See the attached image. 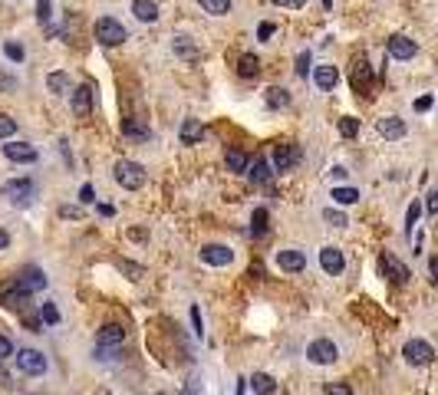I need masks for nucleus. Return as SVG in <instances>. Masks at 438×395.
Wrapping results in <instances>:
<instances>
[{"label":"nucleus","mask_w":438,"mask_h":395,"mask_svg":"<svg viewBox=\"0 0 438 395\" xmlns=\"http://www.w3.org/2000/svg\"><path fill=\"white\" fill-rule=\"evenodd\" d=\"M60 214H63V217H79V208H73V204H63V208H60Z\"/></svg>","instance_id":"51"},{"label":"nucleus","mask_w":438,"mask_h":395,"mask_svg":"<svg viewBox=\"0 0 438 395\" xmlns=\"http://www.w3.org/2000/svg\"><path fill=\"white\" fill-rule=\"evenodd\" d=\"M402 359H406L409 366L422 369V366L435 363V349H432V342H425V340H409L406 346H402Z\"/></svg>","instance_id":"3"},{"label":"nucleus","mask_w":438,"mask_h":395,"mask_svg":"<svg viewBox=\"0 0 438 395\" xmlns=\"http://www.w3.org/2000/svg\"><path fill=\"white\" fill-rule=\"evenodd\" d=\"M323 7H333V0H323Z\"/></svg>","instance_id":"58"},{"label":"nucleus","mask_w":438,"mask_h":395,"mask_svg":"<svg viewBox=\"0 0 438 395\" xmlns=\"http://www.w3.org/2000/svg\"><path fill=\"white\" fill-rule=\"evenodd\" d=\"M17 283H20L27 293H40V290L46 287V277H43L40 267H23L20 274H17Z\"/></svg>","instance_id":"17"},{"label":"nucleus","mask_w":438,"mask_h":395,"mask_svg":"<svg viewBox=\"0 0 438 395\" xmlns=\"http://www.w3.org/2000/svg\"><path fill=\"white\" fill-rule=\"evenodd\" d=\"M40 316H43V323H60V310H56V303H43L40 307Z\"/></svg>","instance_id":"38"},{"label":"nucleus","mask_w":438,"mask_h":395,"mask_svg":"<svg viewBox=\"0 0 438 395\" xmlns=\"http://www.w3.org/2000/svg\"><path fill=\"white\" fill-rule=\"evenodd\" d=\"M300 145H293V142H280L277 149H274V168L277 171H290L300 165Z\"/></svg>","instance_id":"7"},{"label":"nucleus","mask_w":438,"mask_h":395,"mask_svg":"<svg viewBox=\"0 0 438 395\" xmlns=\"http://www.w3.org/2000/svg\"><path fill=\"white\" fill-rule=\"evenodd\" d=\"M340 135H343V139H356V135H359V119L343 116L340 119Z\"/></svg>","instance_id":"34"},{"label":"nucleus","mask_w":438,"mask_h":395,"mask_svg":"<svg viewBox=\"0 0 438 395\" xmlns=\"http://www.w3.org/2000/svg\"><path fill=\"white\" fill-rule=\"evenodd\" d=\"M96 40L102 43V46H122L128 36H126V27H122L116 17H99L96 20Z\"/></svg>","instance_id":"2"},{"label":"nucleus","mask_w":438,"mask_h":395,"mask_svg":"<svg viewBox=\"0 0 438 395\" xmlns=\"http://www.w3.org/2000/svg\"><path fill=\"white\" fill-rule=\"evenodd\" d=\"M93 99H96L93 86H89V83H79V86L73 89V96H69V109H73L76 116H89V112H93Z\"/></svg>","instance_id":"9"},{"label":"nucleus","mask_w":438,"mask_h":395,"mask_svg":"<svg viewBox=\"0 0 438 395\" xmlns=\"http://www.w3.org/2000/svg\"><path fill=\"white\" fill-rule=\"evenodd\" d=\"M251 237H264L267 234V211H264V208H257L254 211V217H251Z\"/></svg>","instance_id":"33"},{"label":"nucleus","mask_w":438,"mask_h":395,"mask_svg":"<svg viewBox=\"0 0 438 395\" xmlns=\"http://www.w3.org/2000/svg\"><path fill=\"white\" fill-rule=\"evenodd\" d=\"M132 13H135L142 23H155V20H159V7H155L152 0H135V4H132Z\"/></svg>","instance_id":"28"},{"label":"nucleus","mask_w":438,"mask_h":395,"mask_svg":"<svg viewBox=\"0 0 438 395\" xmlns=\"http://www.w3.org/2000/svg\"><path fill=\"white\" fill-rule=\"evenodd\" d=\"M4 53H7V60H11V63H23V46L20 43H4Z\"/></svg>","instance_id":"37"},{"label":"nucleus","mask_w":438,"mask_h":395,"mask_svg":"<svg viewBox=\"0 0 438 395\" xmlns=\"http://www.w3.org/2000/svg\"><path fill=\"white\" fill-rule=\"evenodd\" d=\"M99 214H106V217H112V214H116V208H112V204H99Z\"/></svg>","instance_id":"55"},{"label":"nucleus","mask_w":438,"mask_h":395,"mask_svg":"<svg viewBox=\"0 0 438 395\" xmlns=\"http://www.w3.org/2000/svg\"><path fill=\"white\" fill-rule=\"evenodd\" d=\"M225 165H227V171H234V175H244L251 161H247V155H244L241 149H227V152H225Z\"/></svg>","instance_id":"27"},{"label":"nucleus","mask_w":438,"mask_h":395,"mask_svg":"<svg viewBox=\"0 0 438 395\" xmlns=\"http://www.w3.org/2000/svg\"><path fill=\"white\" fill-rule=\"evenodd\" d=\"M274 4H277V7H290V11H300L307 0H274Z\"/></svg>","instance_id":"50"},{"label":"nucleus","mask_w":438,"mask_h":395,"mask_svg":"<svg viewBox=\"0 0 438 395\" xmlns=\"http://www.w3.org/2000/svg\"><path fill=\"white\" fill-rule=\"evenodd\" d=\"M79 201H83V204H93V201H96V192H93V185H83V188H79Z\"/></svg>","instance_id":"46"},{"label":"nucleus","mask_w":438,"mask_h":395,"mask_svg":"<svg viewBox=\"0 0 438 395\" xmlns=\"http://www.w3.org/2000/svg\"><path fill=\"white\" fill-rule=\"evenodd\" d=\"M237 76H241V79L260 76V60H257L254 53H241V60H237Z\"/></svg>","instance_id":"25"},{"label":"nucleus","mask_w":438,"mask_h":395,"mask_svg":"<svg viewBox=\"0 0 438 395\" xmlns=\"http://www.w3.org/2000/svg\"><path fill=\"white\" fill-rule=\"evenodd\" d=\"M27 300H30V293H27L17 280H11V283L0 287V307H7V310H23Z\"/></svg>","instance_id":"6"},{"label":"nucleus","mask_w":438,"mask_h":395,"mask_svg":"<svg viewBox=\"0 0 438 395\" xmlns=\"http://www.w3.org/2000/svg\"><path fill=\"white\" fill-rule=\"evenodd\" d=\"M385 50H389V56H392V60H412V56L418 53L416 40H409V36H402V33H396V36H389V43H385Z\"/></svg>","instance_id":"11"},{"label":"nucleus","mask_w":438,"mask_h":395,"mask_svg":"<svg viewBox=\"0 0 438 395\" xmlns=\"http://www.w3.org/2000/svg\"><path fill=\"white\" fill-rule=\"evenodd\" d=\"M171 50H175V56H178V60H185V63H198V60H201V50L194 46L192 36H175Z\"/></svg>","instance_id":"19"},{"label":"nucleus","mask_w":438,"mask_h":395,"mask_svg":"<svg viewBox=\"0 0 438 395\" xmlns=\"http://www.w3.org/2000/svg\"><path fill=\"white\" fill-rule=\"evenodd\" d=\"M376 128H379V135L389 139V142H396V139L406 135V122H402L399 116H383L379 122H376Z\"/></svg>","instance_id":"18"},{"label":"nucleus","mask_w":438,"mask_h":395,"mask_svg":"<svg viewBox=\"0 0 438 395\" xmlns=\"http://www.w3.org/2000/svg\"><path fill=\"white\" fill-rule=\"evenodd\" d=\"M4 194L11 198L17 208H23V204H30V194H33V182H27V178H17V182H7L4 185Z\"/></svg>","instance_id":"13"},{"label":"nucleus","mask_w":438,"mask_h":395,"mask_svg":"<svg viewBox=\"0 0 438 395\" xmlns=\"http://www.w3.org/2000/svg\"><path fill=\"white\" fill-rule=\"evenodd\" d=\"M4 155L11 161H27V165H33V161L40 159V152L33 149L30 142H7V145H4Z\"/></svg>","instance_id":"14"},{"label":"nucleus","mask_w":438,"mask_h":395,"mask_svg":"<svg viewBox=\"0 0 438 395\" xmlns=\"http://www.w3.org/2000/svg\"><path fill=\"white\" fill-rule=\"evenodd\" d=\"M247 178L254 185H267L270 178H274V171H270V161L267 159H254L251 165H247V171H244Z\"/></svg>","instance_id":"22"},{"label":"nucleus","mask_w":438,"mask_h":395,"mask_svg":"<svg viewBox=\"0 0 438 395\" xmlns=\"http://www.w3.org/2000/svg\"><path fill=\"white\" fill-rule=\"evenodd\" d=\"M330 175H333V178H346V168H343V165H336V168H333Z\"/></svg>","instance_id":"56"},{"label":"nucleus","mask_w":438,"mask_h":395,"mask_svg":"<svg viewBox=\"0 0 438 395\" xmlns=\"http://www.w3.org/2000/svg\"><path fill=\"white\" fill-rule=\"evenodd\" d=\"M251 389H254L257 395H274L277 392V379L267 373H257V375H251Z\"/></svg>","instance_id":"26"},{"label":"nucleus","mask_w":438,"mask_h":395,"mask_svg":"<svg viewBox=\"0 0 438 395\" xmlns=\"http://www.w3.org/2000/svg\"><path fill=\"white\" fill-rule=\"evenodd\" d=\"M418 214H422V204L412 201L409 204V211H406V231H412V227L418 225Z\"/></svg>","instance_id":"39"},{"label":"nucleus","mask_w":438,"mask_h":395,"mask_svg":"<svg viewBox=\"0 0 438 395\" xmlns=\"http://www.w3.org/2000/svg\"><path fill=\"white\" fill-rule=\"evenodd\" d=\"M155 395H165V392H155Z\"/></svg>","instance_id":"59"},{"label":"nucleus","mask_w":438,"mask_h":395,"mask_svg":"<svg viewBox=\"0 0 438 395\" xmlns=\"http://www.w3.org/2000/svg\"><path fill=\"white\" fill-rule=\"evenodd\" d=\"M17 369L23 375H43L46 373V356L40 349H20L17 353Z\"/></svg>","instance_id":"5"},{"label":"nucleus","mask_w":438,"mask_h":395,"mask_svg":"<svg viewBox=\"0 0 438 395\" xmlns=\"http://www.w3.org/2000/svg\"><path fill=\"white\" fill-rule=\"evenodd\" d=\"M112 175H116V182L122 185L126 192H139L142 185H145V178H149V175H145V165H139V161H128V159L119 161Z\"/></svg>","instance_id":"1"},{"label":"nucleus","mask_w":438,"mask_h":395,"mask_svg":"<svg viewBox=\"0 0 438 395\" xmlns=\"http://www.w3.org/2000/svg\"><path fill=\"white\" fill-rule=\"evenodd\" d=\"M182 145H198L201 142V135H204V126H201V119H185L182 122Z\"/></svg>","instance_id":"24"},{"label":"nucleus","mask_w":438,"mask_h":395,"mask_svg":"<svg viewBox=\"0 0 438 395\" xmlns=\"http://www.w3.org/2000/svg\"><path fill=\"white\" fill-rule=\"evenodd\" d=\"M198 7L204 13H211V17H225L231 11V0H198Z\"/></svg>","instance_id":"31"},{"label":"nucleus","mask_w":438,"mask_h":395,"mask_svg":"<svg viewBox=\"0 0 438 395\" xmlns=\"http://www.w3.org/2000/svg\"><path fill=\"white\" fill-rule=\"evenodd\" d=\"M46 89H50L53 96L69 93V76H66V73H50V76H46Z\"/></svg>","instance_id":"30"},{"label":"nucleus","mask_w":438,"mask_h":395,"mask_svg":"<svg viewBox=\"0 0 438 395\" xmlns=\"http://www.w3.org/2000/svg\"><path fill=\"white\" fill-rule=\"evenodd\" d=\"M201 260L208 267H227V264H234V250L227 244H208L201 250Z\"/></svg>","instance_id":"10"},{"label":"nucleus","mask_w":438,"mask_h":395,"mask_svg":"<svg viewBox=\"0 0 438 395\" xmlns=\"http://www.w3.org/2000/svg\"><path fill=\"white\" fill-rule=\"evenodd\" d=\"M425 211H428V214H438V188H435V192H428V201H425Z\"/></svg>","instance_id":"49"},{"label":"nucleus","mask_w":438,"mask_h":395,"mask_svg":"<svg viewBox=\"0 0 438 395\" xmlns=\"http://www.w3.org/2000/svg\"><path fill=\"white\" fill-rule=\"evenodd\" d=\"M330 198H333L336 204H343V208H346V204H356V201H359V192H356V188H333Z\"/></svg>","instance_id":"32"},{"label":"nucleus","mask_w":438,"mask_h":395,"mask_svg":"<svg viewBox=\"0 0 438 395\" xmlns=\"http://www.w3.org/2000/svg\"><path fill=\"white\" fill-rule=\"evenodd\" d=\"M192 326H194V336H204V326H201V310L192 307Z\"/></svg>","instance_id":"44"},{"label":"nucleus","mask_w":438,"mask_h":395,"mask_svg":"<svg viewBox=\"0 0 438 395\" xmlns=\"http://www.w3.org/2000/svg\"><path fill=\"white\" fill-rule=\"evenodd\" d=\"M313 83L320 86L323 93H330L333 86L340 83V69H336V66H317V69H313Z\"/></svg>","instance_id":"23"},{"label":"nucleus","mask_w":438,"mask_h":395,"mask_svg":"<svg viewBox=\"0 0 438 395\" xmlns=\"http://www.w3.org/2000/svg\"><path fill=\"white\" fill-rule=\"evenodd\" d=\"M277 267L284 274H300V270L307 267V257L300 254V250H293V247H287V250H277Z\"/></svg>","instance_id":"15"},{"label":"nucleus","mask_w":438,"mask_h":395,"mask_svg":"<svg viewBox=\"0 0 438 395\" xmlns=\"http://www.w3.org/2000/svg\"><path fill=\"white\" fill-rule=\"evenodd\" d=\"M119 267L126 270V274H135V277L142 274V267H135V264H126V260H119Z\"/></svg>","instance_id":"52"},{"label":"nucleus","mask_w":438,"mask_h":395,"mask_svg":"<svg viewBox=\"0 0 438 395\" xmlns=\"http://www.w3.org/2000/svg\"><path fill=\"white\" fill-rule=\"evenodd\" d=\"M122 135H128V139H135V142H149L152 139V128L142 122V119H122Z\"/></svg>","instance_id":"21"},{"label":"nucleus","mask_w":438,"mask_h":395,"mask_svg":"<svg viewBox=\"0 0 438 395\" xmlns=\"http://www.w3.org/2000/svg\"><path fill=\"white\" fill-rule=\"evenodd\" d=\"M428 274H432V280L438 283V257H432V260H428Z\"/></svg>","instance_id":"53"},{"label":"nucleus","mask_w":438,"mask_h":395,"mask_svg":"<svg viewBox=\"0 0 438 395\" xmlns=\"http://www.w3.org/2000/svg\"><path fill=\"white\" fill-rule=\"evenodd\" d=\"M7 356H13V342L0 333V359H7Z\"/></svg>","instance_id":"48"},{"label":"nucleus","mask_w":438,"mask_h":395,"mask_svg":"<svg viewBox=\"0 0 438 395\" xmlns=\"http://www.w3.org/2000/svg\"><path fill=\"white\" fill-rule=\"evenodd\" d=\"M336 356H340V349H336V342L333 340H313L310 346H307V359L317 366H333L336 363Z\"/></svg>","instance_id":"4"},{"label":"nucleus","mask_w":438,"mask_h":395,"mask_svg":"<svg viewBox=\"0 0 438 395\" xmlns=\"http://www.w3.org/2000/svg\"><path fill=\"white\" fill-rule=\"evenodd\" d=\"M7 247H11V234L0 227V250H7Z\"/></svg>","instance_id":"54"},{"label":"nucleus","mask_w":438,"mask_h":395,"mask_svg":"<svg viewBox=\"0 0 438 395\" xmlns=\"http://www.w3.org/2000/svg\"><path fill=\"white\" fill-rule=\"evenodd\" d=\"M20 320L27 323V330L40 333V326H43V316H40V313H33L30 307H23V310H20Z\"/></svg>","instance_id":"35"},{"label":"nucleus","mask_w":438,"mask_h":395,"mask_svg":"<svg viewBox=\"0 0 438 395\" xmlns=\"http://www.w3.org/2000/svg\"><path fill=\"white\" fill-rule=\"evenodd\" d=\"M432 102H435L432 96H418L416 102H412V109H416V112H428V109H432Z\"/></svg>","instance_id":"45"},{"label":"nucleus","mask_w":438,"mask_h":395,"mask_svg":"<svg viewBox=\"0 0 438 395\" xmlns=\"http://www.w3.org/2000/svg\"><path fill=\"white\" fill-rule=\"evenodd\" d=\"M326 395H353V389L346 382H330L326 385Z\"/></svg>","instance_id":"43"},{"label":"nucleus","mask_w":438,"mask_h":395,"mask_svg":"<svg viewBox=\"0 0 438 395\" xmlns=\"http://www.w3.org/2000/svg\"><path fill=\"white\" fill-rule=\"evenodd\" d=\"M13 132H17V122L11 116H0V139H11Z\"/></svg>","instance_id":"41"},{"label":"nucleus","mask_w":438,"mask_h":395,"mask_svg":"<svg viewBox=\"0 0 438 395\" xmlns=\"http://www.w3.org/2000/svg\"><path fill=\"white\" fill-rule=\"evenodd\" d=\"M50 17H53V7H50V0H40V4H36V20L46 27V23H50Z\"/></svg>","instance_id":"40"},{"label":"nucleus","mask_w":438,"mask_h":395,"mask_svg":"<svg viewBox=\"0 0 438 395\" xmlns=\"http://www.w3.org/2000/svg\"><path fill=\"white\" fill-rule=\"evenodd\" d=\"M237 395H244V379H241V382H237Z\"/></svg>","instance_id":"57"},{"label":"nucleus","mask_w":438,"mask_h":395,"mask_svg":"<svg viewBox=\"0 0 438 395\" xmlns=\"http://www.w3.org/2000/svg\"><path fill=\"white\" fill-rule=\"evenodd\" d=\"M297 73H300V76L310 73V50H303V53L297 56Z\"/></svg>","instance_id":"42"},{"label":"nucleus","mask_w":438,"mask_h":395,"mask_svg":"<svg viewBox=\"0 0 438 395\" xmlns=\"http://www.w3.org/2000/svg\"><path fill=\"white\" fill-rule=\"evenodd\" d=\"M323 221H326L330 227H346V225H350V221H346V214L336 211V208H326V211H323Z\"/></svg>","instance_id":"36"},{"label":"nucleus","mask_w":438,"mask_h":395,"mask_svg":"<svg viewBox=\"0 0 438 395\" xmlns=\"http://www.w3.org/2000/svg\"><path fill=\"white\" fill-rule=\"evenodd\" d=\"M320 267L330 274V277H340L346 270V257H343L340 247H323L320 250Z\"/></svg>","instance_id":"12"},{"label":"nucleus","mask_w":438,"mask_h":395,"mask_svg":"<svg viewBox=\"0 0 438 395\" xmlns=\"http://www.w3.org/2000/svg\"><path fill=\"white\" fill-rule=\"evenodd\" d=\"M122 342H126V330L119 323H109V326H102L96 333V346H116V349H122Z\"/></svg>","instance_id":"20"},{"label":"nucleus","mask_w":438,"mask_h":395,"mask_svg":"<svg viewBox=\"0 0 438 395\" xmlns=\"http://www.w3.org/2000/svg\"><path fill=\"white\" fill-rule=\"evenodd\" d=\"M264 102H267V109H287L290 106V93L287 89H280V86H270L267 93H264Z\"/></svg>","instance_id":"29"},{"label":"nucleus","mask_w":438,"mask_h":395,"mask_svg":"<svg viewBox=\"0 0 438 395\" xmlns=\"http://www.w3.org/2000/svg\"><path fill=\"white\" fill-rule=\"evenodd\" d=\"M350 79H353V89L356 93H369L373 89V66H369V60H363V56H356L353 60V69H350Z\"/></svg>","instance_id":"8"},{"label":"nucleus","mask_w":438,"mask_h":395,"mask_svg":"<svg viewBox=\"0 0 438 395\" xmlns=\"http://www.w3.org/2000/svg\"><path fill=\"white\" fill-rule=\"evenodd\" d=\"M379 267H383V277H392L396 283H409V277H412L406 264L392 254H383V264H379Z\"/></svg>","instance_id":"16"},{"label":"nucleus","mask_w":438,"mask_h":395,"mask_svg":"<svg viewBox=\"0 0 438 395\" xmlns=\"http://www.w3.org/2000/svg\"><path fill=\"white\" fill-rule=\"evenodd\" d=\"M274 30H277L274 23H260V27H257V40H270V36H274Z\"/></svg>","instance_id":"47"}]
</instances>
